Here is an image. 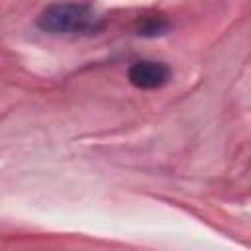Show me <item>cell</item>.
<instances>
[{
	"instance_id": "cell-1",
	"label": "cell",
	"mask_w": 251,
	"mask_h": 251,
	"mask_svg": "<svg viewBox=\"0 0 251 251\" xmlns=\"http://www.w3.org/2000/svg\"><path fill=\"white\" fill-rule=\"evenodd\" d=\"M37 25L43 31L55 35L84 33L98 27V16L84 4L61 2L47 6L37 18Z\"/></svg>"
},
{
	"instance_id": "cell-2",
	"label": "cell",
	"mask_w": 251,
	"mask_h": 251,
	"mask_svg": "<svg viewBox=\"0 0 251 251\" xmlns=\"http://www.w3.org/2000/svg\"><path fill=\"white\" fill-rule=\"evenodd\" d=\"M127 78L135 88L155 90L171 80V69L161 61H137L129 67Z\"/></svg>"
},
{
	"instance_id": "cell-3",
	"label": "cell",
	"mask_w": 251,
	"mask_h": 251,
	"mask_svg": "<svg viewBox=\"0 0 251 251\" xmlns=\"http://www.w3.org/2000/svg\"><path fill=\"white\" fill-rule=\"evenodd\" d=\"M163 29H167V24L163 20H157V18H151L149 22L141 24V31L143 35H157V33H163Z\"/></svg>"
}]
</instances>
